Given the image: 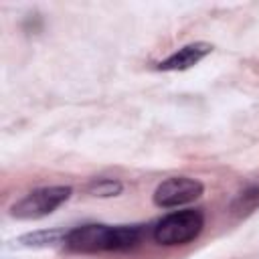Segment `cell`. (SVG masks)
<instances>
[{"label":"cell","mask_w":259,"mask_h":259,"mask_svg":"<svg viewBox=\"0 0 259 259\" xmlns=\"http://www.w3.org/2000/svg\"><path fill=\"white\" fill-rule=\"evenodd\" d=\"M259 208V186L253 184V186H247L245 190H241L233 202H231V214L237 217V219H245L249 214H253L255 210Z\"/></svg>","instance_id":"7"},{"label":"cell","mask_w":259,"mask_h":259,"mask_svg":"<svg viewBox=\"0 0 259 259\" xmlns=\"http://www.w3.org/2000/svg\"><path fill=\"white\" fill-rule=\"evenodd\" d=\"M210 53H212V45L210 42L196 40V42H190V45L180 47L178 51H174L172 55H168L166 59H162L156 65V69L158 71H186V69L198 65Z\"/></svg>","instance_id":"5"},{"label":"cell","mask_w":259,"mask_h":259,"mask_svg":"<svg viewBox=\"0 0 259 259\" xmlns=\"http://www.w3.org/2000/svg\"><path fill=\"white\" fill-rule=\"evenodd\" d=\"M85 190L91 194V196H99V198H111V196H117L121 194L123 190V182L117 180V178H93Z\"/></svg>","instance_id":"8"},{"label":"cell","mask_w":259,"mask_h":259,"mask_svg":"<svg viewBox=\"0 0 259 259\" xmlns=\"http://www.w3.org/2000/svg\"><path fill=\"white\" fill-rule=\"evenodd\" d=\"M204 227V214L198 208L174 210L162 217L154 227V241L164 247L186 245L194 241Z\"/></svg>","instance_id":"2"},{"label":"cell","mask_w":259,"mask_h":259,"mask_svg":"<svg viewBox=\"0 0 259 259\" xmlns=\"http://www.w3.org/2000/svg\"><path fill=\"white\" fill-rule=\"evenodd\" d=\"M65 239H67L65 229H38V231H30V233L20 235L16 239V243L20 247H26V249H51V247L63 245Z\"/></svg>","instance_id":"6"},{"label":"cell","mask_w":259,"mask_h":259,"mask_svg":"<svg viewBox=\"0 0 259 259\" xmlns=\"http://www.w3.org/2000/svg\"><path fill=\"white\" fill-rule=\"evenodd\" d=\"M144 229L140 225H81L67 231L63 243L73 253H103V251H130L140 245Z\"/></svg>","instance_id":"1"},{"label":"cell","mask_w":259,"mask_h":259,"mask_svg":"<svg viewBox=\"0 0 259 259\" xmlns=\"http://www.w3.org/2000/svg\"><path fill=\"white\" fill-rule=\"evenodd\" d=\"M71 194H73V188L63 184L34 188L26 196H22L18 202L12 204L10 214L18 221H36L55 212L63 202L71 198Z\"/></svg>","instance_id":"3"},{"label":"cell","mask_w":259,"mask_h":259,"mask_svg":"<svg viewBox=\"0 0 259 259\" xmlns=\"http://www.w3.org/2000/svg\"><path fill=\"white\" fill-rule=\"evenodd\" d=\"M202 192L204 184L200 180L190 176H170L156 186L152 200L160 208H176L200 198Z\"/></svg>","instance_id":"4"}]
</instances>
